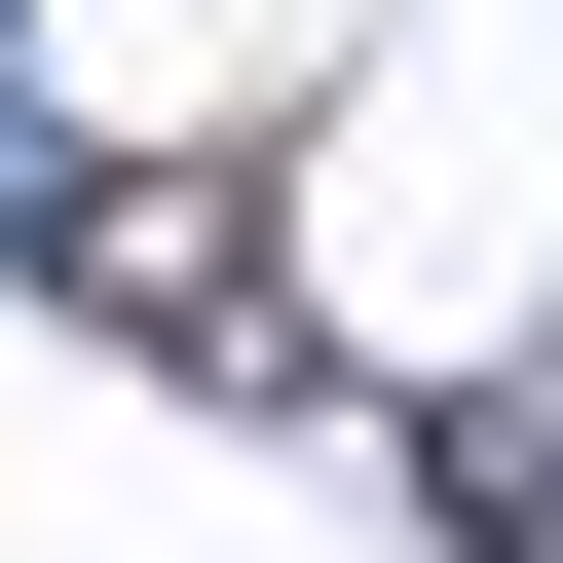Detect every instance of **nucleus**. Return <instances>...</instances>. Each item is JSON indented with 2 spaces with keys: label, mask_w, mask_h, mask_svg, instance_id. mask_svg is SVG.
I'll return each mask as SVG.
<instances>
[{
  "label": "nucleus",
  "mask_w": 563,
  "mask_h": 563,
  "mask_svg": "<svg viewBox=\"0 0 563 563\" xmlns=\"http://www.w3.org/2000/svg\"><path fill=\"white\" fill-rule=\"evenodd\" d=\"M76 301H113V339H225V376H263V225H225V188H76Z\"/></svg>",
  "instance_id": "obj_1"
},
{
  "label": "nucleus",
  "mask_w": 563,
  "mask_h": 563,
  "mask_svg": "<svg viewBox=\"0 0 563 563\" xmlns=\"http://www.w3.org/2000/svg\"><path fill=\"white\" fill-rule=\"evenodd\" d=\"M526 488H563V413H526Z\"/></svg>",
  "instance_id": "obj_2"
}]
</instances>
